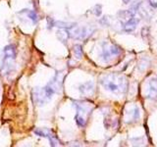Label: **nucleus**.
<instances>
[{"mask_svg": "<svg viewBox=\"0 0 157 147\" xmlns=\"http://www.w3.org/2000/svg\"><path fill=\"white\" fill-rule=\"evenodd\" d=\"M90 29L86 27H75L73 28L72 32H70V36L76 39H83L90 34Z\"/></svg>", "mask_w": 157, "mask_h": 147, "instance_id": "6", "label": "nucleus"}, {"mask_svg": "<svg viewBox=\"0 0 157 147\" xmlns=\"http://www.w3.org/2000/svg\"><path fill=\"white\" fill-rule=\"evenodd\" d=\"M24 11L27 13V16L28 18L31 20V21L33 22V24H36L38 21V16L37 14L33 11V10H29V9H24Z\"/></svg>", "mask_w": 157, "mask_h": 147, "instance_id": "11", "label": "nucleus"}, {"mask_svg": "<svg viewBox=\"0 0 157 147\" xmlns=\"http://www.w3.org/2000/svg\"><path fill=\"white\" fill-rule=\"evenodd\" d=\"M149 3L153 8H157V0H149Z\"/></svg>", "mask_w": 157, "mask_h": 147, "instance_id": "14", "label": "nucleus"}, {"mask_svg": "<svg viewBox=\"0 0 157 147\" xmlns=\"http://www.w3.org/2000/svg\"><path fill=\"white\" fill-rule=\"evenodd\" d=\"M47 22H48V28H52L54 26H55V21L52 18H47Z\"/></svg>", "mask_w": 157, "mask_h": 147, "instance_id": "13", "label": "nucleus"}, {"mask_svg": "<svg viewBox=\"0 0 157 147\" xmlns=\"http://www.w3.org/2000/svg\"><path fill=\"white\" fill-rule=\"evenodd\" d=\"M74 54H75V57L78 60H81L82 57V48L80 44H76L74 46Z\"/></svg>", "mask_w": 157, "mask_h": 147, "instance_id": "12", "label": "nucleus"}, {"mask_svg": "<svg viewBox=\"0 0 157 147\" xmlns=\"http://www.w3.org/2000/svg\"><path fill=\"white\" fill-rule=\"evenodd\" d=\"M16 57L17 50L14 44H8L4 48L1 55V64H0V71L4 77H9L15 73L16 70Z\"/></svg>", "mask_w": 157, "mask_h": 147, "instance_id": "1", "label": "nucleus"}, {"mask_svg": "<svg viewBox=\"0 0 157 147\" xmlns=\"http://www.w3.org/2000/svg\"><path fill=\"white\" fill-rule=\"evenodd\" d=\"M56 36L61 42L66 43L67 40H68V38L70 37V32H68V29L61 28L56 32Z\"/></svg>", "mask_w": 157, "mask_h": 147, "instance_id": "10", "label": "nucleus"}, {"mask_svg": "<svg viewBox=\"0 0 157 147\" xmlns=\"http://www.w3.org/2000/svg\"><path fill=\"white\" fill-rule=\"evenodd\" d=\"M78 90L81 91L82 94L83 95H90L94 92V85H93L92 81H87L82 83L78 87Z\"/></svg>", "mask_w": 157, "mask_h": 147, "instance_id": "9", "label": "nucleus"}, {"mask_svg": "<svg viewBox=\"0 0 157 147\" xmlns=\"http://www.w3.org/2000/svg\"><path fill=\"white\" fill-rule=\"evenodd\" d=\"M146 97L151 100H157V80L156 78H152V80L148 81Z\"/></svg>", "mask_w": 157, "mask_h": 147, "instance_id": "7", "label": "nucleus"}, {"mask_svg": "<svg viewBox=\"0 0 157 147\" xmlns=\"http://www.w3.org/2000/svg\"><path fill=\"white\" fill-rule=\"evenodd\" d=\"M100 83L106 90L115 94H123L128 89V81L123 76L110 74L100 80Z\"/></svg>", "mask_w": 157, "mask_h": 147, "instance_id": "2", "label": "nucleus"}, {"mask_svg": "<svg viewBox=\"0 0 157 147\" xmlns=\"http://www.w3.org/2000/svg\"><path fill=\"white\" fill-rule=\"evenodd\" d=\"M137 24H139V20H137L135 16H132L131 18L128 19V21L123 24V28L127 32H131L132 31H135Z\"/></svg>", "mask_w": 157, "mask_h": 147, "instance_id": "8", "label": "nucleus"}, {"mask_svg": "<svg viewBox=\"0 0 157 147\" xmlns=\"http://www.w3.org/2000/svg\"><path fill=\"white\" fill-rule=\"evenodd\" d=\"M34 134L38 136H42V137H46V138H48L51 146H57L59 144V140L57 138V136L54 134H52L51 130H46V129H44V130L37 129L34 130Z\"/></svg>", "mask_w": 157, "mask_h": 147, "instance_id": "5", "label": "nucleus"}, {"mask_svg": "<svg viewBox=\"0 0 157 147\" xmlns=\"http://www.w3.org/2000/svg\"><path fill=\"white\" fill-rule=\"evenodd\" d=\"M130 1H131V0H124V3H126V4H127V3H129Z\"/></svg>", "mask_w": 157, "mask_h": 147, "instance_id": "15", "label": "nucleus"}, {"mask_svg": "<svg viewBox=\"0 0 157 147\" xmlns=\"http://www.w3.org/2000/svg\"><path fill=\"white\" fill-rule=\"evenodd\" d=\"M122 53V49L116 45V44H107L105 43L104 46L102 48V53H101V57L102 59L106 61H109L110 59L114 58L116 56H119Z\"/></svg>", "mask_w": 157, "mask_h": 147, "instance_id": "3", "label": "nucleus"}, {"mask_svg": "<svg viewBox=\"0 0 157 147\" xmlns=\"http://www.w3.org/2000/svg\"><path fill=\"white\" fill-rule=\"evenodd\" d=\"M33 99L38 106H43L49 101L44 87H36L33 90Z\"/></svg>", "mask_w": 157, "mask_h": 147, "instance_id": "4", "label": "nucleus"}]
</instances>
